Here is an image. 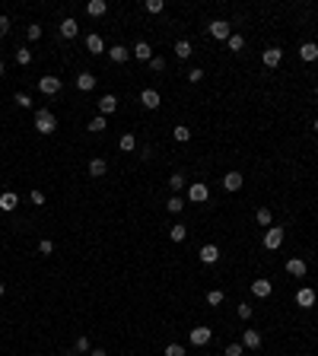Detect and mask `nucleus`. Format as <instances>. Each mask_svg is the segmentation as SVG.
Listing matches in <instances>:
<instances>
[{
  "mask_svg": "<svg viewBox=\"0 0 318 356\" xmlns=\"http://www.w3.org/2000/svg\"><path fill=\"white\" fill-rule=\"evenodd\" d=\"M296 306L299 309H312L315 306V290H312V286H303V290L296 293Z\"/></svg>",
  "mask_w": 318,
  "mask_h": 356,
  "instance_id": "8",
  "label": "nucleus"
},
{
  "mask_svg": "<svg viewBox=\"0 0 318 356\" xmlns=\"http://www.w3.org/2000/svg\"><path fill=\"white\" fill-rule=\"evenodd\" d=\"M188 337H191L194 347H207V344H210V328L197 325V328H191V334H188Z\"/></svg>",
  "mask_w": 318,
  "mask_h": 356,
  "instance_id": "7",
  "label": "nucleus"
},
{
  "mask_svg": "<svg viewBox=\"0 0 318 356\" xmlns=\"http://www.w3.org/2000/svg\"><path fill=\"white\" fill-rule=\"evenodd\" d=\"M0 296H3V283H0Z\"/></svg>",
  "mask_w": 318,
  "mask_h": 356,
  "instance_id": "51",
  "label": "nucleus"
},
{
  "mask_svg": "<svg viewBox=\"0 0 318 356\" xmlns=\"http://www.w3.org/2000/svg\"><path fill=\"white\" fill-rule=\"evenodd\" d=\"M312 127H315V134H318V118H315V124H312Z\"/></svg>",
  "mask_w": 318,
  "mask_h": 356,
  "instance_id": "49",
  "label": "nucleus"
},
{
  "mask_svg": "<svg viewBox=\"0 0 318 356\" xmlns=\"http://www.w3.org/2000/svg\"><path fill=\"white\" fill-rule=\"evenodd\" d=\"M134 57H137V60H147V64H150V57H153V48L147 45V41H137V45H134Z\"/></svg>",
  "mask_w": 318,
  "mask_h": 356,
  "instance_id": "22",
  "label": "nucleus"
},
{
  "mask_svg": "<svg viewBox=\"0 0 318 356\" xmlns=\"http://www.w3.org/2000/svg\"><path fill=\"white\" fill-rule=\"evenodd\" d=\"M108 57L115 60V64H124V60L131 57V51H127L124 45H111V48H108Z\"/></svg>",
  "mask_w": 318,
  "mask_h": 356,
  "instance_id": "20",
  "label": "nucleus"
},
{
  "mask_svg": "<svg viewBox=\"0 0 318 356\" xmlns=\"http://www.w3.org/2000/svg\"><path fill=\"white\" fill-rule=\"evenodd\" d=\"M169 188L175 191V194H178V191L185 188V175H182V172H175V175H169Z\"/></svg>",
  "mask_w": 318,
  "mask_h": 356,
  "instance_id": "32",
  "label": "nucleus"
},
{
  "mask_svg": "<svg viewBox=\"0 0 318 356\" xmlns=\"http://www.w3.org/2000/svg\"><path fill=\"white\" fill-rule=\"evenodd\" d=\"M242 347H248V350H258V347H261V334H258V331H245V334H242Z\"/></svg>",
  "mask_w": 318,
  "mask_h": 356,
  "instance_id": "24",
  "label": "nucleus"
},
{
  "mask_svg": "<svg viewBox=\"0 0 318 356\" xmlns=\"http://www.w3.org/2000/svg\"><path fill=\"white\" fill-rule=\"evenodd\" d=\"M118 146H121V150H124V153H131V150H134V146H137V140H134V134H124V137H121V140H118Z\"/></svg>",
  "mask_w": 318,
  "mask_h": 356,
  "instance_id": "34",
  "label": "nucleus"
},
{
  "mask_svg": "<svg viewBox=\"0 0 318 356\" xmlns=\"http://www.w3.org/2000/svg\"><path fill=\"white\" fill-rule=\"evenodd\" d=\"M67 356H76V353H67Z\"/></svg>",
  "mask_w": 318,
  "mask_h": 356,
  "instance_id": "53",
  "label": "nucleus"
},
{
  "mask_svg": "<svg viewBox=\"0 0 318 356\" xmlns=\"http://www.w3.org/2000/svg\"><path fill=\"white\" fill-rule=\"evenodd\" d=\"M89 350H92V347H89V337H86V334H83V337H76V353H83V356H86Z\"/></svg>",
  "mask_w": 318,
  "mask_h": 356,
  "instance_id": "36",
  "label": "nucleus"
},
{
  "mask_svg": "<svg viewBox=\"0 0 318 356\" xmlns=\"http://www.w3.org/2000/svg\"><path fill=\"white\" fill-rule=\"evenodd\" d=\"M239 318H252V306H248V302H239Z\"/></svg>",
  "mask_w": 318,
  "mask_h": 356,
  "instance_id": "44",
  "label": "nucleus"
},
{
  "mask_svg": "<svg viewBox=\"0 0 318 356\" xmlns=\"http://www.w3.org/2000/svg\"><path fill=\"white\" fill-rule=\"evenodd\" d=\"M16 207H19V197H16L13 191H3V194H0V210H3V213H13Z\"/></svg>",
  "mask_w": 318,
  "mask_h": 356,
  "instance_id": "12",
  "label": "nucleus"
},
{
  "mask_svg": "<svg viewBox=\"0 0 318 356\" xmlns=\"http://www.w3.org/2000/svg\"><path fill=\"white\" fill-rule=\"evenodd\" d=\"M283 236H287V232H283V226H271V229L264 232V248L277 251V248L283 245Z\"/></svg>",
  "mask_w": 318,
  "mask_h": 356,
  "instance_id": "2",
  "label": "nucleus"
},
{
  "mask_svg": "<svg viewBox=\"0 0 318 356\" xmlns=\"http://www.w3.org/2000/svg\"><path fill=\"white\" fill-rule=\"evenodd\" d=\"M188 80H191V83H201V80H204V70H201V67H194V70H188Z\"/></svg>",
  "mask_w": 318,
  "mask_h": 356,
  "instance_id": "45",
  "label": "nucleus"
},
{
  "mask_svg": "<svg viewBox=\"0 0 318 356\" xmlns=\"http://www.w3.org/2000/svg\"><path fill=\"white\" fill-rule=\"evenodd\" d=\"M166 356H185V347L182 344H169L166 347Z\"/></svg>",
  "mask_w": 318,
  "mask_h": 356,
  "instance_id": "41",
  "label": "nucleus"
},
{
  "mask_svg": "<svg viewBox=\"0 0 318 356\" xmlns=\"http://www.w3.org/2000/svg\"><path fill=\"white\" fill-rule=\"evenodd\" d=\"M105 172H108V162H105V159H92V162H89V175H92V178H102Z\"/></svg>",
  "mask_w": 318,
  "mask_h": 356,
  "instance_id": "25",
  "label": "nucleus"
},
{
  "mask_svg": "<svg viewBox=\"0 0 318 356\" xmlns=\"http://www.w3.org/2000/svg\"><path fill=\"white\" fill-rule=\"evenodd\" d=\"M255 220H258V226H268V229H271V220H274V213L268 210V207H258Z\"/></svg>",
  "mask_w": 318,
  "mask_h": 356,
  "instance_id": "26",
  "label": "nucleus"
},
{
  "mask_svg": "<svg viewBox=\"0 0 318 356\" xmlns=\"http://www.w3.org/2000/svg\"><path fill=\"white\" fill-rule=\"evenodd\" d=\"M61 35H64V38H76V35H80V22L70 19V16L61 19Z\"/></svg>",
  "mask_w": 318,
  "mask_h": 356,
  "instance_id": "14",
  "label": "nucleus"
},
{
  "mask_svg": "<svg viewBox=\"0 0 318 356\" xmlns=\"http://www.w3.org/2000/svg\"><path fill=\"white\" fill-rule=\"evenodd\" d=\"M38 89L45 92V95H57L64 89V83H61V76H41L38 80Z\"/></svg>",
  "mask_w": 318,
  "mask_h": 356,
  "instance_id": "3",
  "label": "nucleus"
},
{
  "mask_svg": "<svg viewBox=\"0 0 318 356\" xmlns=\"http://www.w3.org/2000/svg\"><path fill=\"white\" fill-rule=\"evenodd\" d=\"M299 57H303L306 64L318 60V45H315V41H306V45H299Z\"/></svg>",
  "mask_w": 318,
  "mask_h": 356,
  "instance_id": "16",
  "label": "nucleus"
},
{
  "mask_svg": "<svg viewBox=\"0 0 318 356\" xmlns=\"http://www.w3.org/2000/svg\"><path fill=\"white\" fill-rule=\"evenodd\" d=\"M315 95H318V86H315Z\"/></svg>",
  "mask_w": 318,
  "mask_h": 356,
  "instance_id": "52",
  "label": "nucleus"
},
{
  "mask_svg": "<svg viewBox=\"0 0 318 356\" xmlns=\"http://www.w3.org/2000/svg\"><path fill=\"white\" fill-rule=\"evenodd\" d=\"M86 356H108V353L102 350V347H96V350H89V353H86Z\"/></svg>",
  "mask_w": 318,
  "mask_h": 356,
  "instance_id": "48",
  "label": "nucleus"
},
{
  "mask_svg": "<svg viewBox=\"0 0 318 356\" xmlns=\"http://www.w3.org/2000/svg\"><path fill=\"white\" fill-rule=\"evenodd\" d=\"M86 51H89V54H102V51H105V41H102V35H96V32H92V35H86Z\"/></svg>",
  "mask_w": 318,
  "mask_h": 356,
  "instance_id": "17",
  "label": "nucleus"
},
{
  "mask_svg": "<svg viewBox=\"0 0 318 356\" xmlns=\"http://www.w3.org/2000/svg\"><path fill=\"white\" fill-rule=\"evenodd\" d=\"M0 76H3V60H0Z\"/></svg>",
  "mask_w": 318,
  "mask_h": 356,
  "instance_id": "50",
  "label": "nucleus"
},
{
  "mask_svg": "<svg viewBox=\"0 0 318 356\" xmlns=\"http://www.w3.org/2000/svg\"><path fill=\"white\" fill-rule=\"evenodd\" d=\"M25 35H29V41H38V38H41V25H38V22H32L29 29H25Z\"/></svg>",
  "mask_w": 318,
  "mask_h": 356,
  "instance_id": "39",
  "label": "nucleus"
},
{
  "mask_svg": "<svg viewBox=\"0 0 318 356\" xmlns=\"http://www.w3.org/2000/svg\"><path fill=\"white\" fill-rule=\"evenodd\" d=\"M143 6H147V13H162V10H166V3H162V0H147Z\"/></svg>",
  "mask_w": 318,
  "mask_h": 356,
  "instance_id": "38",
  "label": "nucleus"
},
{
  "mask_svg": "<svg viewBox=\"0 0 318 356\" xmlns=\"http://www.w3.org/2000/svg\"><path fill=\"white\" fill-rule=\"evenodd\" d=\"M16 64L29 67V64H32V51H29V48H16Z\"/></svg>",
  "mask_w": 318,
  "mask_h": 356,
  "instance_id": "29",
  "label": "nucleus"
},
{
  "mask_svg": "<svg viewBox=\"0 0 318 356\" xmlns=\"http://www.w3.org/2000/svg\"><path fill=\"white\" fill-rule=\"evenodd\" d=\"M76 89H80V92H89V89H96V76H92L89 70H83V73H76Z\"/></svg>",
  "mask_w": 318,
  "mask_h": 356,
  "instance_id": "9",
  "label": "nucleus"
},
{
  "mask_svg": "<svg viewBox=\"0 0 318 356\" xmlns=\"http://www.w3.org/2000/svg\"><path fill=\"white\" fill-rule=\"evenodd\" d=\"M197 258H201L204 264H217L220 261V248L217 245H204L201 251H197Z\"/></svg>",
  "mask_w": 318,
  "mask_h": 356,
  "instance_id": "13",
  "label": "nucleus"
},
{
  "mask_svg": "<svg viewBox=\"0 0 318 356\" xmlns=\"http://www.w3.org/2000/svg\"><path fill=\"white\" fill-rule=\"evenodd\" d=\"M223 299H226V296H223V290H210L207 293V306H223Z\"/></svg>",
  "mask_w": 318,
  "mask_h": 356,
  "instance_id": "35",
  "label": "nucleus"
},
{
  "mask_svg": "<svg viewBox=\"0 0 318 356\" xmlns=\"http://www.w3.org/2000/svg\"><path fill=\"white\" fill-rule=\"evenodd\" d=\"M105 127H108V121L102 118V115H96V118L89 121V131H92V134H102V131H105Z\"/></svg>",
  "mask_w": 318,
  "mask_h": 356,
  "instance_id": "30",
  "label": "nucleus"
},
{
  "mask_svg": "<svg viewBox=\"0 0 318 356\" xmlns=\"http://www.w3.org/2000/svg\"><path fill=\"white\" fill-rule=\"evenodd\" d=\"M185 236H188V229H185L182 223H175V226L169 229V239H172V242H185Z\"/></svg>",
  "mask_w": 318,
  "mask_h": 356,
  "instance_id": "28",
  "label": "nucleus"
},
{
  "mask_svg": "<svg viewBox=\"0 0 318 356\" xmlns=\"http://www.w3.org/2000/svg\"><path fill=\"white\" fill-rule=\"evenodd\" d=\"M261 60H264V67H271V70H274V67H277L280 60H283V51H280V48H264Z\"/></svg>",
  "mask_w": 318,
  "mask_h": 356,
  "instance_id": "10",
  "label": "nucleus"
},
{
  "mask_svg": "<svg viewBox=\"0 0 318 356\" xmlns=\"http://www.w3.org/2000/svg\"><path fill=\"white\" fill-rule=\"evenodd\" d=\"M252 293H255L258 299H268L271 293H274V283H271V280H255V283H252Z\"/></svg>",
  "mask_w": 318,
  "mask_h": 356,
  "instance_id": "15",
  "label": "nucleus"
},
{
  "mask_svg": "<svg viewBox=\"0 0 318 356\" xmlns=\"http://www.w3.org/2000/svg\"><path fill=\"white\" fill-rule=\"evenodd\" d=\"M210 35L217 38V41H229L233 29H229V22H226V19H213V22H210Z\"/></svg>",
  "mask_w": 318,
  "mask_h": 356,
  "instance_id": "4",
  "label": "nucleus"
},
{
  "mask_svg": "<svg viewBox=\"0 0 318 356\" xmlns=\"http://www.w3.org/2000/svg\"><path fill=\"white\" fill-rule=\"evenodd\" d=\"M150 67L162 73V70H166V57H162V54H153V57H150Z\"/></svg>",
  "mask_w": 318,
  "mask_h": 356,
  "instance_id": "37",
  "label": "nucleus"
},
{
  "mask_svg": "<svg viewBox=\"0 0 318 356\" xmlns=\"http://www.w3.org/2000/svg\"><path fill=\"white\" fill-rule=\"evenodd\" d=\"M172 137H175V140H178V143H188V140H191V127H185V124H178V127H175V131H172Z\"/></svg>",
  "mask_w": 318,
  "mask_h": 356,
  "instance_id": "27",
  "label": "nucleus"
},
{
  "mask_svg": "<svg viewBox=\"0 0 318 356\" xmlns=\"http://www.w3.org/2000/svg\"><path fill=\"white\" fill-rule=\"evenodd\" d=\"M226 45H229V51H242V48H245V38L239 35V32H233V35H229V41H226Z\"/></svg>",
  "mask_w": 318,
  "mask_h": 356,
  "instance_id": "33",
  "label": "nucleus"
},
{
  "mask_svg": "<svg viewBox=\"0 0 318 356\" xmlns=\"http://www.w3.org/2000/svg\"><path fill=\"white\" fill-rule=\"evenodd\" d=\"M16 105H19V108H32V99H29V95H25V92H16Z\"/></svg>",
  "mask_w": 318,
  "mask_h": 356,
  "instance_id": "40",
  "label": "nucleus"
},
{
  "mask_svg": "<svg viewBox=\"0 0 318 356\" xmlns=\"http://www.w3.org/2000/svg\"><path fill=\"white\" fill-rule=\"evenodd\" d=\"M32 127H35L38 134H54V131H57V118H54V111H48V108L35 111V121H32Z\"/></svg>",
  "mask_w": 318,
  "mask_h": 356,
  "instance_id": "1",
  "label": "nucleus"
},
{
  "mask_svg": "<svg viewBox=\"0 0 318 356\" xmlns=\"http://www.w3.org/2000/svg\"><path fill=\"white\" fill-rule=\"evenodd\" d=\"M32 204L41 207V204H45V194H41V191H32Z\"/></svg>",
  "mask_w": 318,
  "mask_h": 356,
  "instance_id": "47",
  "label": "nucleus"
},
{
  "mask_svg": "<svg viewBox=\"0 0 318 356\" xmlns=\"http://www.w3.org/2000/svg\"><path fill=\"white\" fill-rule=\"evenodd\" d=\"M86 13H89V16H105L108 3H105V0H89V3H86Z\"/></svg>",
  "mask_w": 318,
  "mask_h": 356,
  "instance_id": "21",
  "label": "nucleus"
},
{
  "mask_svg": "<svg viewBox=\"0 0 318 356\" xmlns=\"http://www.w3.org/2000/svg\"><path fill=\"white\" fill-rule=\"evenodd\" d=\"M191 54H194V51H191V41H188V38H178V41H175V57L188 60Z\"/></svg>",
  "mask_w": 318,
  "mask_h": 356,
  "instance_id": "23",
  "label": "nucleus"
},
{
  "mask_svg": "<svg viewBox=\"0 0 318 356\" xmlns=\"http://www.w3.org/2000/svg\"><path fill=\"white\" fill-rule=\"evenodd\" d=\"M51 251H54V242L41 239V242H38V255H51Z\"/></svg>",
  "mask_w": 318,
  "mask_h": 356,
  "instance_id": "42",
  "label": "nucleus"
},
{
  "mask_svg": "<svg viewBox=\"0 0 318 356\" xmlns=\"http://www.w3.org/2000/svg\"><path fill=\"white\" fill-rule=\"evenodd\" d=\"M6 32H10V19H6V16H0V38H3Z\"/></svg>",
  "mask_w": 318,
  "mask_h": 356,
  "instance_id": "46",
  "label": "nucleus"
},
{
  "mask_svg": "<svg viewBox=\"0 0 318 356\" xmlns=\"http://www.w3.org/2000/svg\"><path fill=\"white\" fill-rule=\"evenodd\" d=\"M115 111H118V99H115L111 92H105V95L99 99V115L108 118V115H115Z\"/></svg>",
  "mask_w": 318,
  "mask_h": 356,
  "instance_id": "6",
  "label": "nucleus"
},
{
  "mask_svg": "<svg viewBox=\"0 0 318 356\" xmlns=\"http://www.w3.org/2000/svg\"><path fill=\"white\" fill-rule=\"evenodd\" d=\"M159 102H162V99H159L156 89H143V92H140V105H143V108L153 111V108H159Z\"/></svg>",
  "mask_w": 318,
  "mask_h": 356,
  "instance_id": "11",
  "label": "nucleus"
},
{
  "mask_svg": "<svg viewBox=\"0 0 318 356\" xmlns=\"http://www.w3.org/2000/svg\"><path fill=\"white\" fill-rule=\"evenodd\" d=\"M210 197V191H207V185H201V181H194L191 188H188V201L191 204H204Z\"/></svg>",
  "mask_w": 318,
  "mask_h": 356,
  "instance_id": "5",
  "label": "nucleus"
},
{
  "mask_svg": "<svg viewBox=\"0 0 318 356\" xmlns=\"http://www.w3.org/2000/svg\"><path fill=\"white\" fill-rule=\"evenodd\" d=\"M287 274L290 277H306V261H303V258H290V261H287Z\"/></svg>",
  "mask_w": 318,
  "mask_h": 356,
  "instance_id": "19",
  "label": "nucleus"
},
{
  "mask_svg": "<svg viewBox=\"0 0 318 356\" xmlns=\"http://www.w3.org/2000/svg\"><path fill=\"white\" fill-rule=\"evenodd\" d=\"M166 207H169V213H182V210H185V197H178V194H175V197H169V204H166Z\"/></svg>",
  "mask_w": 318,
  "mask_h": 356,
  "instance_id": "31",
  "label": "nucleus"
},
{
  "mask_svg": "<svg viewBox=\"0 0 318 356\" xmlns=\"http://www.w3.org/2000/svg\"><path fill=\"white\" fill-rule=\"evenodd\" d=\"M242 353H245L242 344H229V347H226V356H242Z\"/></svg>",
  "mask_w": 318,
  "mask_h": 356,
  "instance_id": "43",
  "label": "nucleus"
},
{
  "mask_svg": "<svg viewBox=\"0 0 318 356\" xmlns=\"http://www.w3.org/2000/svg\"><path fill=\"white\" fill-rule=\"evenodd\" d=\"M242 175H239V172H226V175H223V188H226V191H239V188H242Z\"/></svg>",
  "mask_w": 318,
  "mask_h": 356,
  "instance_id": "18",
  "label": "nucleus"
}]
</instances>
